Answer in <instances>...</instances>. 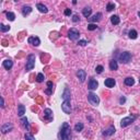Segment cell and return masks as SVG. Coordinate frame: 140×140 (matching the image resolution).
<instances>
[{"label":"cell","instance_id":"6da1fadb","mask_svg":"<svg viewBox=\"0 0 140 140\" xmlns=\"http://www.w3.org/2000/svg\"><path fill=\"white\" fill-rule=\"evenodd\" d=\"M59 140H71V128L68 123H64L59 131Z\"/></svg>","mask_w":140,"mask_h":140},{"label":"cell","instance_id":"7a4b0ae2","mask_svg":"<svg viewBox=\"0 0 140 140\" xmlns=\"http://www.w3.org/2000/svg\"><path fill=\"white\" fill-rule=\"evenodd\" d=\"M34 66H35V55L30 54L26 58V66H25V69H26L27 71H30V70H32L34 68Z\"/></svg>","mask_w":140,"mask_h":140},{"label":"cell","instance_id":"3957f363","mask_svg":"<svg viewBox=\"0 0 140 140\" xmlns=\"http://www.w3.org/2000/svg\"><path fill=\"white\" fill-rule=\"evenodd\" d=\"M68 37L71 41H78L79 37H80V33L76 27H71L68 32Z\"/></svg>","mask_w":140,"mask_h":140},{"label":"cell","instance_id":"277c9868","mask_svg":"<svg viewBox=\"0 0 140 140\" xmlns=\"http://www.w3.org/2000/svg\"><path fill=\"white\" fill-rule=\"evenodd\" d=\"M118 59H119L120 62L127 64V62H129L130 59H131V54H130L129 52H124L118 56Z\"/></svg>","mask_w":140,"mask_h":140},{"label":"cell","instance_id":"5b68a950","mask_svg":"<svg viewBox=\"0 0 140 140\" xmlns=\"http://www.w3.org/2000/svg\"><path fill=\"white\" fill-rule=\"evenodd\" d=\"M88 100H89V102H90L92 105H94V106H97L100 103V99H99V96H97L96 94H94L93 92H90L88 94Z\"/></svg>","mask_w":140,"mask_h":140},{"label":"cell","instance_id":"8992f818","mask_svg":"<svg viewBox=\"0 0 140 140\" xmlns=\"http://www.w3.org/2000/svg\"><path fill=\"white\" fill-rule=\"evenodd\" d=\"M135 119H136V116H128V117L123 118L122 122H120V126H122V127H127V126H129L131 123H134Z\"/></svg>","mask_w":140,"mask_h":140},{"label":"cell","instance_id":"52a82bcc","mask_svg":"<svg viewBox=\"0 0 140 140\" xmlns=\"http://www.w3.org/2000/svg\"><path fill=\"white\" fill-rule=\"evenodd\" d=\"M61 109L65 114H70L71 113V105H70V101H64L61 104Z\"/></svg>","mask_w":140,"mask_h":140},{"label":"cell","instance_id":"ba28073f","mask_svg":"<svg viewBox=\"0 0 140 140\" xmlns=\"http://www.w3.org/2000/svg\"><path fill=\"white\" fill-rule=\"evenodd\" d=\"M27 42H29V44L35 46V47L39 46V44H41V39H39L37 36H30L29 38H27Z\"/></svg>","mask_w":140,"mask_h":140},{"label":"cell","instance_id":"9c48e42d","mask_svg":"<svg viewBox=\"0 0 140 140\" xmlns=\"http://www.w3.org/2000/svg\"><path fill=\"white\" fill-rule=\"evenodd\" d=\"M77 78L79 79L80 82H84L85 79H87V73H85L84 70H82V69L78 70V71H77Z\"/></svg>","mask_w":140,"mask_h":140},{"label":"cell","instance_id":"30bf717a","mask_svg":"<svg viewBox=\"0 0 140 140\" xmlns=\"http://www.w3.org/2000/svg\"><path fill=\"white\" fill-rule=\"evenodd\" d=\"M12 128H13L12 124L6 123L4 125L1 126V131H2V134H7L8 131H11V130H12Z\"/></svg>","mask_w":140,"mask_h":140},{"label":"cell","instance_id":"8fae6325","mask_svg":"<svg viewBox=\"0 0 140 140\" xmlns=\"http://www.w3.org/2000/svg\"><path fill=\"white\" fill-rule=\"evenodd\" d=\"M97 87H99V82L94 78H91L89 80V89L90 90H95V89H97Z\"/></svg>","mask_w":140,"mask_h":140},{"label":"cell","instance_id":"7c38bea8","mask_svg":"<svg viewBox=\"0 0 140 140\" xmlns=\"http://www.w3.org/2000/svg\"><path fill=\"white\" fill-rule=\"evenodd\" d=\"M101 18H102V13L101 12H97L96 14L90 17L88 20H89V22H90V23H94V22H97V21L101 20Z\"/></svg>","mask_w":140,"mask_h":140},{"label":"cell","instance_id":"4fadbf2b","mask_svg":"<svg viewBox=\"0 0 140 140\" xmlns=\"http://www.w3.org/2000/svg\"><path fill=\"white\" fill-rule=\"evenodd\" d=\"M115 131H116L115 127H114V126H109L106 130L103 131V136H113V135L115 134Z\"/></svg>","mask_w":140,"mask_h":140},{"label":"cell","instance_id":"5bb4252c","mask_svg":"<svg viewBox=\"0 0 140 140\" xmlns=\"http://www.w3.org/2000/svg\"><path fill=\"white\" fill-rule=\"evenodd\" d=\"M104 84L106 85L107 88H114L115 87V84H116V81H115V79H113V78H108V79L105 80Z\"/></svg>","mask_w":140,"mask_h":140},{"label":"cell","instance_id":"9a60e30c","mask_svg":"<svg viewBox=\"0 0 140 140\" xmlns=\"http://www.w3.org/2000/svg\"><path fill=\"white\" fill-rule=\"evenodd\" d=\"M44 118L47 120H52L53 119V112L50 108H46L44 111Z\"/></svg>","mask_w":140,"mask_h":140},{"label":"cell","instance_id":"2e32d148","mask_svg":"<svg viewBox=\"0 0 140 140\" xmlns=\"http://www.w3.org/2000/svg\"><path fill=\"white\" fill-rule=\"evenodd\" d=\"M2 66H3L4 69L10 70L13 66V61L12 60H10V59H6V60H3V62H2Z\"/></svg>","mask_w":140,"mask_h":140},{"label":"cell","instance_id":"e0dca14e","mask_svg":"<svg viewBox=\"0 0 140 140\" xmlns=\"http://www.w3.org/2000/svg\"><path fill=\"white\" fill-rule=\"evenodd\" d=\"M36 8L38 9V11H39V12H42V13H47L48 12L47 7L44 6L43 3H37L36 4Z\"/></svg>","mask_w":140,"mask_h":140},{"label":"cell","instance_id":"ac0fdd59","mask_svg":"<svg viewBox=\"0 0 140 140\" xmlns=\"http://www.w3.org/2000/svg\"><path fill=\"white\" fill-rule=\"evenodd\" d=\"M109 69H111L112 71H115V70L118 69V64L115 59H112L111 61H109Z\"/></svg>","mask_w":140,"mask_h":140},{"label":"cell","instance_id":"d6986e66","mask_svg":"<svg viewBox=\"0 0 140 140\" xmlns=\"http://www.w3.org/2000/svg\"><path fill=\"white\" fill-rule=\"evenodd\" d=\"M62 99H64V101H70V90L68 88L65 89L64 93H62Z\"/></svg>","mask_w":140,"mask_h":140},{"label":"cell","instance_id":"ffe728a7","mask_svg":"<svg viewBox=\"0 0 140 140\" xmlns=\"http://www.w3.org/2000/svg\"><path fill=\"white\" fill-rule=\"evenodd\" d=\"M31 12H32V8H31L30 6H24V7L22 8V14L24 15V17L29 15Z\"/></svg>","mask_w":140,"mask_h":140},{"label":"cell","instance_id":"44dd1931","mask_svg":"<svg viewBox=\"0 0 140 140\" xmlns=\"http://www.w3.org/2000/svg\"><path fill=\"white\" fill-rule=\"evenodd\" d=\"M91 12H92V9L90 8V7H85L84 9L82 10V14L84 15L87 19L90 18V15H91Z\"/></svg>","mask_w":140,"mask_h":140},{"label":"cell","instance_id":"7402d4cb","mask_svg":"<svg viewBox=\"0 0 140 140\" xmlns=\"http://www.w3.org/2000/svg\"><path fill=\"white\" fill-rule=\"evenodd\" d=\"M124 82H125V84L127 85V87H131V85L135 84V79L132 78V77H128V78L125 79Z\"/></svg>","mask_w":140,"mask_h":140},{"label":"cell","instance_id":"603a6c76","mask_svg":"<svg viewBox=\"0 0 140 140\" xmlns=\"http://www.w3.org/2000/svg\"><path fill=\"white\" fill-rule=\"evenodd\" d=\"M25 114V107L24 105H19L18 106V115L20 117H23V115Z\"/></svg>","mask_w":140,"mask_h":140},{"label":"cell","instance_id":"cb8c5ba5","mask_svg":"<svg viewBox=\"0 0 140 140\" xmlns=\"http://www.w3.org/2000/svg\"><path fill=\"white\" fill-rule=\"evenodd\" d=\"M111 22H112V24L117 25V24H119L120 19H119L118 15H112V17H111Z\"/></svg>","mask_w":140,"mask_h":140},{"label":"cell","instance_id":"d4e9b609","mask_svg":"<svg viewBox=\"0 0 140 140\" xmlns=\"http://www.w3.org/2000/svg\"><path fill=\"white\" fill-rule=\"evenodd\" d=\"M21 122H22V125H23V127H24L25 129L26 130L30 129V124H29V122H27L26 117H22L21 118Z\"/></svg>","mask_w":140,"mask_h":140},{"label":"cell","instance_id":"484cf974","mask_svg":"<svg viewBox=\"0 0 140 140\" xmlns=\"http://www.w3.org/2000/svg\"><path fill=\"white\" fill-rule=\"evenodd\" d=\"M83 127H84V125H83V123L79 122V123H77L76 125H74V130L79 132V131H81V130L83 129Z\"/></svg>","mask_w":140,"mask_h":140},{"label":"cell","instance_id":"4316f807","mask_svg":"<svg viewBox=\"0 0 140 140\" xmlns=\"http://www.w3.org/2000/svg\"><path fill=\"white\" fill-rule=\"evenodd\" d=\"M128 35H129V38L136 39L137 36H138V33H137V31H135V30H130L129 33H128Z\"/></svg>","mask_w":140,"mask_h":140},{"label":"cell","instance_id":"83f0119b","mask_svg":"<svg viewBox=\"0 0 140 140\" xmlns=\"http://www.w3.org/2000/svg\"><path fill=\"white\" fill-rule=\"evenodd\" d=\"M6 15H7V19H8L9 21H14L15 14H14L13 12H10V11H8V12H6Z\"/></svg>","mask_w":140,"mask_h":140},{"label":"cell","instance_id":"f1b7e54d","mask_svg":"<svg viewBox=\"0 0 140 140\" xmlns=\"http://www.w3.org/2000/svg\"><path fill=\"white\" fill-rule=\"evenodd\" d=\"M44 79H45V77H44V74L39 72V73L37 74V77H36V81H37V82H38V83H41V82H43V81H44Z\"/></svg>","mask_w":140,"mask_h":140},{"label":"cell","instance_id":"f546056e","mask_svg":"<svg viewBox=\"0 0 140 140\" xmlns=\"http://www.w3.org/2000/svg\"><path fill=\"white\" fill-rule=\"evenodd\" d=\"M114 9H115V4L113 3V2H108L106 6V10L107 11H113Z\"/></svg>","mask_w":140,"mask_h":140},{"label":"cell","instance_id":"4dcf8cb0","mask_svg":"<svg viewBox=\"0 0 140 140\" xmlns=\"http://www.w3.org/2000/svg\"><path fill=\"white\" fill-rule=\"evenodd\" d=\"M0 30H1V32H8L9 30H10V26H8V25H4V24H1L0 25Z\"/></svg>","mask_w":140,"mask_h":140},{"label":"cell","instance_id":"1f68e13d","mask_svg":"<svg viewBox=\"0 0 140 140\" xmlns=\"http://www.w3.org/2000/svg\"><path fill=\"white\" fill-rule=\"evenodd\" d=\"M96 24H94V23H90V24L88 25V30L89 31H94V30H96Z\"/></svg>","mask_w":140,"mask_h":140},{"label":"cell","instance_id":"d6a6232c","mask_svg":"<svg viewBox=\"0 0 140 140\" xmlns=\"http://www.w3.org/2000/svg\"><path fill=\"white\" fill-rule=\"evenodd\" d=\"M103 70H104V67L103 66H96V68H95V71H96V73H102L103 72Z\"/></svg>","mask_w":140,"mask_h":140},{"label":"cell","instance_id":"836d02e7","mask_svg":"<svg viewBox=\"0 0 140 140\" xmlns=\"http://www.w3.org/2000/svg\"><path fill=\"white\" fill-rule=\"evenodd\" d=\"M25 140H35V138L33 137V135H31L30 132H26L25 134Z\"/></svg>","mask_w":140,"mask_h":140},{"label":"cell","instance_id":"e575fe53","mask_svg":"<svg viewBox=\"0 0 140 140\" xmlns=\"http://www.w3.org/2000/svg\"><path fill=\"white\" fill-rule=\"evenodd\" d=\"M71 14H72L71 9H66V10H65V15H67V17H70Z\"/></svg>","mask_w":140,"mask_h":140},{"label":"cell","instance_id":"d590c367","mask_svg":"<svg viewBox=\"0 0 140 140\" xmlns=\"http://www.w3.org/2000/svg\"><path fill=\"white\" fill-rule=\"evenodd\" d=\"M53 91H54V88H48V89H46L45 90V93L46 94H48V95H50L53 93Z\"/></svg>","mask_w":140,"mask_h":140},{"label":"cell","instance_id":"8d00e7d4","mask_svg":"<svg viewBox=\"0 0 140 140\" xmlns=\"http://www.w3.org/2000/svg\"><path fill=\"white\" fill-rule=\"evenodd\" d=\"M78 44H79L80 46H85V45L88 44V42H87V41H84V39H81V41H79V42H78Z\"/></svg>","mask_w":140,"mask_h":140},{"label":"cell","instance_id":"74e56055","mask_svg":"<svg viewBox=\"0 0 140 140\" xmlns=\"http://www.w3.org/2000/svg\"><path fill=\"white\" fill-rule=\"evenodd\" d=\"M72 21H73V22H78V21H80V17H79L78 14H74L73 18H72Z\"/></svg>","mask_w":140,"mask_h":140},{"label":"cell","instance_id":"f35d334b","mask_svg":"<svg viewBox=\"0 0 140 140\" xmlns=\"http://www.w3.org/2000/svg\"><path fill=\"white\" fill-rule=\"evenodd\" d=\"M47 87L48 88H54V84H53L52 81H48V82H47Z\"/></svg>","mask_w":140,"mask_h":140},{"label":"cell","instance_id":"ab89813d","mask_svg":"<svg viewBox=\"0 0 140 140\" xmlns=\"http://www.w3.org/2000/svg\"><path fill=\"white\" fill-rule=\"evenodd\" d=\"M125 101H126V99H125V97H120V100H119V103H120V104H123V103H125Z\"/></svg>","mask_w":140,"mask_h":140},{"label":"cell","instance_id":"60d3db41","mask_svg":"<svg viewBox=\"0 0 140 140\" xmlns=\"http://www.w3.org/2000/svg\"><path fill=\"white\" fill-rule=\"evenodd\" d=\"M1 107H2V108L4 107V100H3V97H1Z\"/></svg>","mask_w":140,"mask_h":140},{"label":"cell","instance_id":"b9f144b4","mask_svg":"<svg viewBox=\"0 0 140 140\" xmlns=\"http://www.w3.org/2000/svg\"><path fill=\"white\" fill-rule=\"evenodd\" d=\"M138 17L140 18V12H138Z\"/></svg>","mask_w":140,"mask_h":140},{"label":"cell","instance_id":"7bdbcfd3","mask_svg":"<svg viewBox=\"0 0 140 140\" xmlns=\"http://www.w3.org/2000/svg\"><path fill=\"white\" fill-rule=\"evenodd\" d=\"M139 83H140V79H139Z\"/></svg>","mask_w":140,"mask_h":140}]
</instances>
